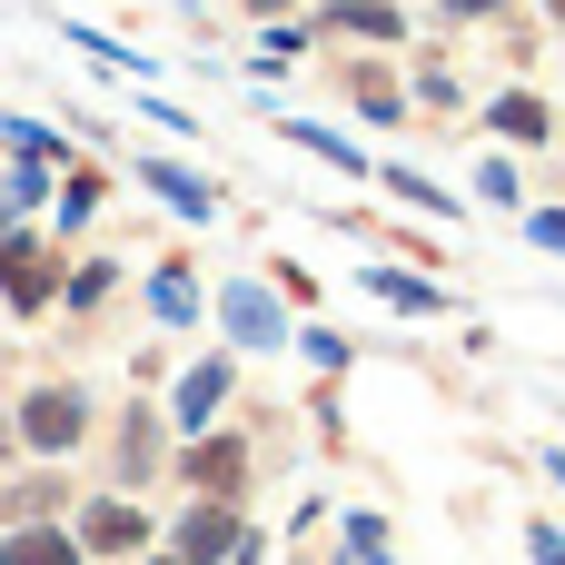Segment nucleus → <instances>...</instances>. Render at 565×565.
<instances>
[{"label":"nucleus","instance_id":"nucleus-1","mask_svg":"<svg viewBox=\"0 0 565 565\" xmlns=\"http://www.w3.org/2000/svg\"><path fill=\"white\" fill-rule=\"evenodd\" d=\"M79 427H89V407H79L70 387H40V397L20 407V437H30V447H70Z\"/></svg>","mask_w":565,"mask_h":565},{"label":"nucleus","instance_id":"nucleus-2","mask_svg":"<svg viewBox=\"0 0 565 565\" xmlns=\"http://www.w3.org/2000/svg\"><path fill=\"white\" fill-rule=\"evenodd\" d=\"M0 288H10V308H40L50 298V258L30 238H0Z\"/></svg>","mask_w":565,"mask_h":565},{"label":"nucleus","instance_id":"nucleus-3","mask_svg":"<svg viewBox=\"0 0 565 565\" xmlns=\"http://www.w3.org/2000/svg\"><path fill=\"white\" fill-rule=\"evenodd\" d=\"M89 546H99V556H129V546H149L139 507H89Z\"/></svg>","mask_w":565,"mask_h":565},{"label":"nucleus","instance_id":"nucleus-4","mask_svg":"<svg viewBox=\"0 0 565 565\" xmlns=\"http://www.w3.org/2000/svg\"><path fill=\"white\" fill-rule=\"evenodd\" d=\"M228 536H238V516H228V507H199V516H189V526H179V556H228Z\"/></svg>","mask_w":565,"mask_h":565},{"label":"nucleus","instance_id":"nucleus-5","mask_svg":"<svg viewBox=\"0 0 565 565\" xmlns=\"http://www.w3.org/2000/svg\"><path fill=\"white\" fill-rule=\"evenodd\" d=\"M238 457H248V447H228V437H209V447L189 457V477H199L209 497H228V487H238Z\"/></svg>","mask_w":565,"mask_h":565},{"label":"nucleus","instance_id":"nucleus-6","mask_svg":"<svg viewBox=\"0 0 565 565\" xmlns=\"http://www.w3.org/2000/svg\"><path fill=\"white\" fill-rule=\"evenodd\" d=\"M0 565H70V536H50V526H20V536L0 546Z\"/></svg>","mask_w":565,"mask_h":565},{"label":"nucleus","instance_id":"nucleus-7","mask_svg":"<svg viewBox=\"0 0 565 565\" xmlns=\"http://www.w3.org/2000/svg\"><path fill=\"white\" fill-rule=\"evenodd\" d=\"M218 387H228V367H199V377L179 387V427H199V417L218 407Z\"/></svg>","mask_w":565,"mask_h":565},{"label":"nucleus","instance_id":"nucleus-8","mask_svg":"<svg viewBox=\"0 0 565 565\" xmlns=\"http://www.w3.org/2000/svg\"><path fill=\"white\" fill-rule=\"evenodd\" d=\"M338 20L367 30V40H397V10H387V0H338Z\"/></svg>","mask_w":565,"mask_h":565},{"label":"nucleus","instance_id":"nucleus-9","mask_svg":"<svg viewBox=\"0 0 565 565\" xmlns=\"http://www.w3.org/2000/svg\"><path fill=\"white\" fill-rule=\"evenodd\" d=\"M497 129H507V139H546V109H536V99H497Z\"/></svg>","mask_w":565,"mask_h":565},{"label":"nucleus","instance_id":"nucleus-10","mask_svg":"<svg viewBox=\"0 0 565 565\" xmlns=\"http://www.w3.org/2000/svg\"><path fill=\"white\" fill-rule=\"evenodd\" d=\"M228 318H238V338H278V318L258 308V288H238V298H228Z\"/></svg>","mask_w":565,"mask_h":565},{"label":"nucleus","instance_id":"nucleus-11","mask_svg":"<svg viewBox=\"0 0 565 565\" xmlns=\"http://www.w3.org/2000/svg\"><path fill=\"white\" fill-rule=\"evenodd\" d=\"M149 189H159V199H179V209H209V189H199V179H179V169H149Z\"/></svg>","mask_w":565,"mask_h":565},{"label":"nucleus","instance_id":"nucleus-12","mask_svg":"<svg viewBox=\"0 0 565 565\" xmlns=\"http://www.w3.org/2000/svg\"><path fill=\"white\" fill-rule=\"evenodd\" d=\"M159 308H169V318H189V308H199V288H189V268H159Z\"/></svg>","mask_w":565,"mask_h":565},{"label":"nucleus","instance_id":"nucleus-13","mask_svg":"<svg viewBox=\"0 0 565 565\" xmlns=\"http://www.w3.org/2000/svg\"><path fill=\"white\" fill-rule=\"evenodd\" d=\"M536 238H546V248H565V218H536Z\"/></svg>","mask_w":565,"mask_h":565},{"label":"nucleus","instance_id":"nucleus-14","mask_svg":"<svg viewBox=\"0 0 565 565\" xmlns=\"http://www.w3.org/2000/svg\"><path fill=\"white\" fill-rule=\"evenodd\" d=\"M159 565H199V556H159Z\"/></svg>","mask_w":565,"mask_h":565},{"label":"nucleus","instance_id":"nucleus-15","mask_svg":"<svg viewBox=\"0 0 565 565\" xmlns=\"http://www.w3.org/2000/svg\"><path fill=\"white\" fill-rule=\"evenodd\" d=\"M556 477H565V457H556Z\"/></svg>","mask_w":565,"mask_h":565},{"label":"nucleus","instance_id":"nucleus-16","mask_svg":"<svg viewBox=\"0 0 565 565\" xmlns=\"http://www.w3.org/2000/svg\"><path fill=\"white\" fill-rule=\"evenodd\" d=\"M556 20H565V0H556Z\"/></svg>","mask_w":565,"mask_h":565}]
</instances>
